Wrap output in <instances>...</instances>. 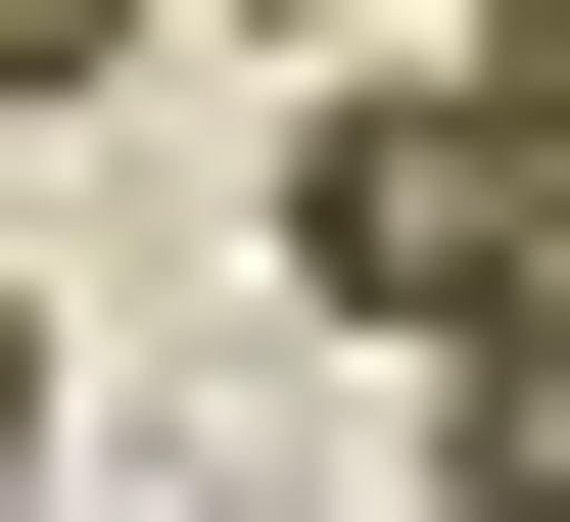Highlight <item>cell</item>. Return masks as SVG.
<instances>
[{
  "label": "cell",
  "mask_w": 570,
  "mask_h": 522,
  "mask_svg": "<svg viewBox=\"0 0 570 522\" xmlns=\"http://www.w3.org/2000/svg\"><path fill=\"white\" fill-rule=\"evenodd\" d=\"M285 285H333V333L428 381V333H523V285H570V142H523V96H428V48H381V96H285Z\"/></svg>",
  "instance_id": "obj_1"
},
{
  "label": "cell",
  "mask_w": 570,
  "mask_h": 522,
  "mask_svg": "<svg viewBox=\"0 0 570 522\" xmlns=\"http://www.w3.org/2000/svg\"><path fill=\"white\" fill-rule=\"evenodd\" d=\"M428 522H570V285H523V333H428Z\"/></svg>",
  "instance_id": "obj_2"
},
{
  "label": "cell",
  "mask_w": 570,
  "mask_h": 522,
  "mask_svg": "<svg viewBox=\"0 0 570 522\" xmlns=\"http://www.w3.org/2000/svg\"><path fill=\"white\" fill-rule=\"evenodd\" d=\"M142 48H190V0H0V96H142Z\"/></svg>",
  "instance_id": "obj_3"
},
{
  "label": "cell",
  "mask_w": 570,
  "mask_h": 522,
  "mask_svg": "<svg viewBox=\"0 0 570 522\" xmlns=\"http://www.w3.org/2000/svg\"><path fill=\"white\" fill-rule=\"evenodd\" d=\"M428 96H523V142H570V0H428Z\"/></svg>",
  "instance_id": "obj_4"
},
{
  "label": "cell",
  "mask_w": 570,
  "mask_h": 522,
  "mask_svg": "<svg viewBox=\"0 0 570 522\" xmlns=\"http://www.w3.org/2000/svg\"><path fill=\"white\" fill-rule=\"evenodd\" d=\"M0 475H48V285H0Z\"/></svg>",
  "instance_id": "obj_5"
},
{
  "label": "cell",
  "mask_w": 570,
  "mask_h": 522,
  "mask_svg": "<svg viewBox=\"0 0 570 522\" xmlns=\"http://www.w3.org/2000/svg\"><path fill=\"white\" fill-rule=\"evenodd\" d=\"M238 48H333V0H238Z\"/></svg>",
  "instance_id": "obj_6"
}]
</instances>
